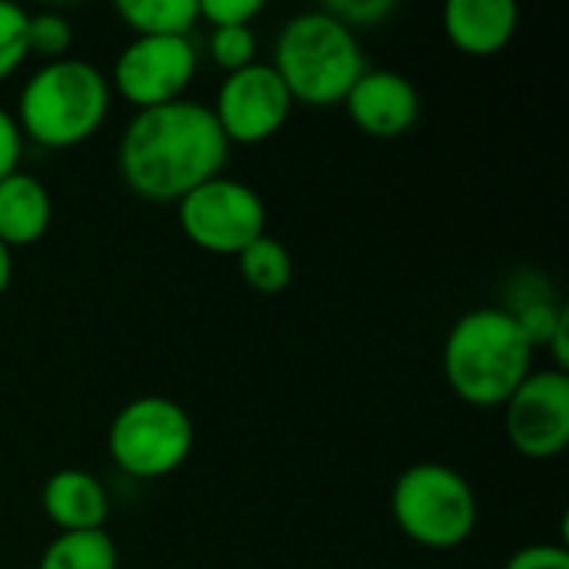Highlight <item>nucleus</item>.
Masks as SVG:
<instances>
[{
	"label": "nucleus",
	"mask_w": 569,
	"mask_h": 569,
	"mask_svg": "<svg viewBox=\"0 0 569 569\" xmlns=\"http://www.w3.org/2000/svg\"><path fill=\"white\" fill-rule=\"evenodd\" d=\"M323 10L357 33V30H370L383 23L397 10V0H330L323 3Z\"/></svg>",
	"instance_id": "obj_22"
},
{
	"label": "nucleus",
	"mask_w": 569,
	"mask_h": 569,
	"mask_svg": "<svg viewBox=\"0 0 569 569\" xmlns=\"http://www.w3.org/2000/svg\"><path fill=\"white\" fill-rule=\"evenodd\" d=\"M520 27L513 0H450L443 7V30L450 43L467 57L500 53Z\"/></svg>",
	"instance_id": "obj_12"
},
{
	"label": "nucleus",
	"mask_w": 569,
	"mask_h": 569,
	"mask_svg": "<svg viewBox=\"0 0 569 569\" xmlns=\"http://www.w3.org/2000/svg\"><path fill=\"white\" fill-rule=\"evenodd\" d=\"M20 153H23V137L10 110L0 107V180L20 170Z\"/></svg>",
	"instance_id": "obj_25"
},
{
	"label": "nucleus",
	"mask_w": 569,
	"mask_h": 569,
	"mask_svg": "<svg viewBox=\"0 0 569 569\" xmlns=\"http://www.w3.org/2000/svg\"><path fill=\"white\" fill-rule=\"evenodd\" d=\"M210 110L230 147L233 143L253 147V143H267L283 130L293 110V97L280 80V73L270 63L257 60L223 77Z\"/></svg>",
	"instance_id": "obj_9"
},
{
	"label": "nucleus",
	"mask_w": 569,
	"mask_h": 569,
	"mask_svg": "<svg viewBox=\"0 0 569 569\" xmlns=\"http://www.w3.org/2000/svg\"><path fill=\"white\" fill-rule=\"evenodd\" d=\"M207 53L227 73L243 70L257 63V33L253 27H210Z\"/></svg>",
	"instance_id": "obj_19"
},
{
	"label": "nucleus",
	"mask_w": 569,
	"mask_h": 569,
	"mask_svg": "<svg viewBox=\"0 0 569 569\" xmlns=\"http://www.w3.org/2000/svg\"><path fill=\"white\" fill-rule=\"evenodd\" d=\"M230 140L210 103L173 100L137 110L120 133L117 167L130 193L150 203H177L223 173Z\"/></svg>",
	"instance_id": "obj_1"
},
{
	"label": "nucleus",
	"mask_w": 569,
	"mask_h": 569,
	"mask_svg": "<svg viewBox=\"0 0 569 569\" xmlns=\"http://www.w3.org/2000/svg\"><path fill=\"white\" fill-rule=\"evenodd\" d=\"M197 73L193 37H133L113 60L110 90L137 110L173 103Z\"/></svg>",
	"instance_id": "obj_8"
},
{
	"label": "nucleus",
	"mask_w": 569,
	"mask_h": 569,
	"mask_svg": "<svg viewBox=\"0 0 569 569\" xmlns=\"http://www.w3.org/2000/svg\"><path fill=\"white\" fill-rule=\"evenodd\" d=\"M207 27H250L263 13V0H197Z\"/></svg>",
	"instance_id": "obj_23"
},
{
	"label": "nucleus",
	"mask_w": 569,
	"mask_h": 569,
	"mask_svg": "<svg viewBox=\"0 0 569 569\" xmlns=\"http://www.w3.org/2000/svg\"><path fill=\"white\" fill-rule=\"evenodd\" d=\"M10 280H13V250L0 243V297L10 290Z\"/></svg>",
	"instance_id": "obj_26"
},
{
	"label": "nucleus",
	"mask_w": 569,
	"mask_h": 569,
	"mask_svg": "<svg viewBox=\"0 0 569 569\" xmlns=\"http://www.w3.org/2000/svg\"><path fill=\"white\" fill-rule=\"evenodd\" d=\"M190 413L160 393L127 400L107 427V453L133 480H160L177 473L193 453Z\"/></svg>",
	"instance_id": "obj_6"
},
{
	"label": "nucleus",
	"mask_w": 569,
	"mask_h": 569,
	"mask_svg": "<svg viewBox=\"0 0 569 569\" xmlns=\"http://www.w3.org/2000/svg\"><path fill=\"white\" fill-rule=\"evenodd\" d=\"M233 260H237V270H240L243 283H247L250 290L263 293V297L283 293V290L290 287V280H293L290 250H287L277 237H270V233H263L260 240H253V243H250L247 250H240Z\"/></svg>",
	"instance_id": "obj_17"
},
{
	"label": "nucleus",
	"mask_w": 569,
	"mask_h": 569,
	"mask_svg": "<svg viewBox=\"0 0 569 569\" xmlns=\"http://www.w3.org/2000/svg\"><path fill=\"white\" fill-rule=\"evenodd\" d=\"M530 370L533 343L507 307H477L447 333L443 373L450 390L470 407H503Z\"/></svg>",
	"instance_id": "obj_2"
},
{
	"label": "nucleus",
	"mask_w": 569,
	"mask_h": 569,
	"mask_svg": "<svg viewBox=\"0 0 569 569\" xmlns=\"http://www.w3.org/2000/svg\"><path fill=\"white\" fill-rule=\"evenodd\" d=\"M520 323V330L527 333V340L537 347H547L553 340V333L569 320V310L563 303H553V300H530L523 303L520 310H510Z\"/></svg>",
	"instance_id": "obj_21"
},
{
	"label": "nucleus",
	"mask_w": 569,
	"mask_h": 569,
	"mask_svg": "<svg viewBox=\"0 0 569 569\" xmlns=\"http://www.w3.org/2000/svg\"><path fill=\"white\" fill-rule=\"evenodd\" d=\"M37 569H120V553L107 530L57 533L40 553Z\"/></svg>",
	"instance_id": "obj_16"
},
{
	"label": "nucleus",
	"mask_w": 569,
	"mask_h": 569,
	"mask_svg": "<svg viewBox=\"0 0 569 569\" xmlns=\"http://www.w3.org/2000/svg\"><path fill=\"white\" fill-rule=\"evenodd\" d=\"M270 67L287 83L293 103L333 107L367 70L360 40L323 7L293 13L273 43Z\"/></svg>",
	"instance_id": "obj_4"
},
{
	"label": "nucleus",
	"mask_w": 569,
	"mask_h": 569,
	"mask_svg": "<svg viewBox=\"0 0 569 569\" xmlns=\"http://www.w3.org/2000/svg\"><path fill=\"white\" fill-rule=\"evenodd\" d=\"M110 80L100 67L63 57L40 63L20 87L17 127L23 140L47 150H70L90 140L110 113Z\"/></svg>",
	"instance_id": "obj_3"
},
{
	"label": "nucleus",
	"mask_w": 569,
	"mask_h": 569,
	"mask_svg": "<svg viewBox=\"0 0 569 569\" xmlns=\"http://www.w3.org/2000/svg\"><path fill=\"white\" fill-rule=\"evenodd\" d=\"M53 220V200L40 177L13 170L0 180V243L7 250L33 247Z\"/></svg>",
	"instance_id": "obj_14"
},
{
	"label": "nucleus",
	"mask_w": 569,
	"mask_h": 569,
	"mask_svg": "<svg viewBox=\"0 0 569 569\" xmlns=\"http://www.w3.org/2000/svg\"><path fill=\"white\" fill-rule=\"evenodd\" d=\"M27 17L30 10H23L20 3L0 0V83L20 70V63L30 57L27 50Z\"/></svg>",
	"instance_id": "obj_20"
},
{
	"label": "nucleus",
	"mask_w": 569,
	"mask_h": 569,
	"mask_svg": "<svg viewBox=\"0 0 569 569\" xmlns=\"http://www.w3.org/2000/svg\"><path fill=\"white\" fill-rule=\"evenodd\" d=\"M393 523L423 550H453L477 530V493L470 480L447 463L407 467L390 493Z\"/></svg>",
	"instance_id": "obj_5"
},
{
	"label": "nucleus",
	"mask_w": 569,
	"mask_h": 569,
	"mask_svg": "<svg viewBox=\"0 0 569 569\" xmlns=\"http://www.w3.org/2000/svg\"><path fill=\"white\" fill-rule=\"evenodd\" d=\"M503 569H569V550L560 543H530L517 550Z\"/></svg>",
	"instance_id": "obj_24"
},
{
	"label": "nucleus",
	"mask_w": 569,
	"mask_h": 569,
	"mask_svg": "<svg viewBox=\"0 0 569 569\" xmlns=\"http://www.w3.org/2000/svg\"><path fill=\"white\" fill-rule=\"evenodd\" d=\"M347 117L373 140H397L420 120V93L400 70L367 67L343 97Z\"/></svg>",
	"instance_id": "obj_11"
},
{
	"label": "nucleus",
	"mask_w": 569,
	"mask_h": 569,
	"mask_svg": "<svg viewBox=\"0 0 569 569\" xmlns=\"http://www.w3.org/2000/svg\"><path fill=\"white\" fill-rule=\"evenodd\" d=\"M113 13L133 37H190L200 23L197 0H117Z\"/></svg>",
	"instance_id": "obj_15"
},
{
	"label": "nucleus",
	"mask_w": 569,
	"mask_h": 569,
	"mask_svg": "<svg viewBox=\"0 0 569 569\" xmlns=\"http://www.w3.org/2000/svg\"><path fill=\"white\" fill-rule=\"evenodd\" d=\"M73 47V27L57 10H37L27 17V50L30 57H40V63L70 57Z\"/></svg>",
	"instance_id": "obj_18"
},
{
	"label": "nucleus",
	"mask_w": 569,
	"mask_h": 569,
	"mask_svg": "<svg viewBox=\"0 0 569 569\" xmlns=\"http://www.w3.org/2000/svg\"><path fill=\"white\" fill-rule=\"evenodd\" d=\"M510 447L527 460H553L569 447V377L563 370H530L500 407Z\"/></svg>",
	"instance_id": "obj_10"
},
{
	"label": "nucleus",
	"mask_w": 569,
	"mask_h": 569,
	"mask_svg": "<svg viewBox=\"0 0 569 569\" xmlns=\"http://www.w3.org/2000/svg\"><path fill=\"white\" fill-rule=\"evenodd\" d=\"M177 223L197 250L237 257L267 233V207L250 183L220 173L177 200Z\"/></svg>",
	"instance_id": "obj_7"
},
{
	"label": "nucleus",
	"mask_w": 569,
	"mask_h": 569,
	"mask_svg": "<svg viewBox=\"0 0 569 569\" xmlns=\"http://www.w3.org/2000/svg\"><path fill=\"white\" fill-rule=\"evenodd\" d=\"M40 503L47 520L60 533H83V530H103L110 513V497L103 483L80 467H63L47 477L40 490Z\"/></svg>",
	"instance_id": "obj_13"
}]
</instances>
